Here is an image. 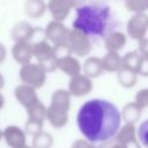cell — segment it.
<instances>
[{
    "instance_id": "cell-1",
    "label": "cell",
    "mask_w": 148,
    "mask_h": 148,
    "mask_svg": "<svg viewBox=\"0 0 148 148\" xmlns=\"http://www.w3.org/2000/svg\"><path fill=\"white\" fill-rule=\"evenodd\" d=\"M76 125L89 143H105L117 136L121 125V112L110 101L91 98L80 106Z\"/></svg>"
},
{
    "instance_id": "cell-2",
    "label": "cell",
    "mask_w": 148,
    "mask_h": 148,
    "mask_svg": "<svg viewBox=\"0 0 148 148\" xmlns=\"http://www.w3.org/2000/svg\"><path fill=\"white\" fill-rule=\"evenodd\" d=\"M112 14L108 6L102 3H83L76 8L73 28L80 29L90 37L106 36L110 31Z\"/></svg>"
},
{
    "instance_id": "cell-3",
    "label": "cell",
    "mask_w": 148,
    "mask_h": 148,
    "mask_svg": "<svg viewBox=\"0 0 148 148\" xmlns=\"http://www.w3.org/2000/svg\"><path fill=\"white\" fill-rule=\"evenodd\" d=\"M71 94L67 89H57L51 96V103L47 108L46 119L54 127H62L68 119L71 109Z\"/></svg>"
},
{
    "instance_id": "cell-4",
    "label": "cell",
    "mask_w": 148,
    "mask_h": 148,
    "mask_svg": "<svg viewBox=\"0 0 148 148\" xmlns=\"http://www.w3.org/2000/svg\"><path fill=\"white\" fill-rule=\"evenodd\" d=\"M32 49L36 62L40 65L46 71V73H51L58 69V59L54 54V47L47 39H40L34 43Z\"/></svg>"
},
{
    "instance_id": "cell-5",
    "label": "cell",
    "mask_w": 148,
    "mask_h": 148,
    "mask_svg": "<svg viewBox=\"0 0 148 148\" xmlns=\"http://www.w3.org/2000/svg\"><path fill=\"white\" fill-rule=\"evenodd\" d=\"M46 75V71L37 62H29L22 65L18 71V77L21 82L31 86L35 89H39L45 84Z\"/></svg>"
},
{
    "instance_id": "cell-6",
    "label": "cell",
    "mask_w": 148,
    "mask_h": 148,
    "mask_svg": "<svg viewBox=\"0 0 148 148\" xmlns=\"http://www.w3.org/2000/svg\"><path fill=\"white\" fill-rule=\"evenodd\" d=\"M90 38L91 37L89 35H87L86 32H83L82 30L72 28L69 30L68 40H67V44H68V47H69L72 54L77 58L87 57L92 49Z\"/></svg>"
},
{
    "instance_id": "cell-7",
    "label": "cell",
    "mask_w": 148,
    "mask_h": 148,
    "mask_svg": "<svg viewBox=\"0 0 148 148\" xmlns=\"http://www.w3.org/2000/svg\"><path fill=\"white\" fill-rule=\"evenodd\" d=\"M148 32V14L138 13L133 14L126 23V35L133 40L140 42L146 38Z\"/></svg>"
},
{
    "instance_id": "cell-8",
    "label": "cell",
    "mask_w": 148,
    "mask_h": 148,
    "mask_svg": "<svg viewBox=\"0 0 148 148\" xmlns=\"http://www.w3.org/2000/svg\"><path fill=\"white\" fill-rule=\"evenodd\" d=\"M69 30L71 29L67 28L64 22L51 20L44 29V35L52 45H61L67 44Z\"/></svg>"
},
{
    "instance_id": "cell-9",
    "label": "cell",
    "mask_w": 148,
    "mask_h": 148,
    "mask_svg": "<svg viewBox=\"0 0 148 148\" xmlns=\"http://www.w3.org/2000/svg\"><path fill=\"white\" fill-rule=\"evenodd\" d=\"M92 88H94L92 79H90L83 73L69 77L67 86V90L74 97H83L90 94Z\"/></svg>"
},
{
    "instance_id": "cell-10",
    "label": "cell",
    "mask_w": 148,
    "mask_h": 148,
    "mask_svg": "<svg viewBox=\"0 0 148 148\" xmlns=\"http://www.w3.org/2000/svg\"><path fill=\"white\" fill-rule=\"evenodd\" d=\"M12 58L18 64V65H25L31 62L34 58V49L32 44L28 40L23 42H14L12 49H10Z\"/></svg>"
},
{
    "instance_id": "cell-11",
    "label": "cell",
    "mask_w": 148,
    "mask_h": 148,
    "mask_svg": "<svg viewBox=\"0 0 148 148\" xmlns=\"http://www.w3.org/2000/svg\"><path fill=\"white\" fill-rule=\"evenodd\" d=\"M72 9H74V5L72 0H49L47 10L52 16V20L64 22Z\"/></svg>"
},
{
    "instance_id": "cell-12",
    "label": "cell",
    "mask_w": 148,
    "mask_h": 148,
    "mask_svg": "<svg viewBox=\"0 0 148 148\" xmlns=\"http://www.w3.org/2000/svg\"><path fill=\"white\" fill-rule=\"evenodd\" d=\"M36 90L37 89H35L31 86L21 83L18 86H16V88L14 90V95H15V98L17 99V102L22 106H24L25 109H29L32 105H35L37 102H39Z\"/></svg>"
},
{
    "instance_id": "cell-13",
    "label": "cell",
    "mask_w": 148,
    "mask_h": 148,
    "mask_svg": "<svg viewBox=\"0 0 148 148\" xmlns=\"http://www.w3.org/2000/svg\"><path fill=\"white\" fill-rule=\"evenodd\" d=\"M57 65H58V69H60L64 74H66L69 77L81 74L82 72V65L79 61V58L73 54H68L59 58Z\"/></svg>"
},
{
    "instance_id": "cell-14",
    "label": "cell",
    "mask_w": 148,
    "mask_h": 148,
    "mask_svg": "<svg viewBox=\"0 0 148 148\" xmlns=\"http://www.w3.org/2000/svg\"><path fill=\"white\" fill-rule=\"evenodd\" d=\"M36 30L37 29L34 28L28 21H18L13 25L10 30V37L14 42H29L34 37Z\"/></svg>"
},
{
    "instance_id": "cell-15",
    "label": "cell",
    "mask_w": 148,
    "mask_h": 148,
    "mask_svg": "<svg viewBox=\"0 0 148 148\" xmlns=\"http://www.w3.org/2000/svg\"><path fill=\"white\" fill-rule=\"evenodd\" d=\"M127 35L119 30H112L104 37V46L108 51L119 52L127 43Z\"/></svg>"
},
{
    "instance_id": "cell-16",
    "label": "cell",
    "mask_w": 148,
    "mask_h": 148,
    "mask_svg": "<svg viewBox=\"0 0 148 148\" xmlns=\"http://www.w3.org/2000/svg\"><path fill=\"white\" fill-rule=\"evenodd\" d=\"M24 14L32 20L40 18L47 10V3L44 0H25L23 3Z\"/></svg>"
},
{
    "instance_id": "cell-17",
    "label": "cell",
    "mask_w": 148,
    "mask_h": 148,
    "mask_svg": "<svg viewBox=\"0 0 148 148\" xmlns=\"http://www.w3.org/2000/svg\"><path fill=\"white\" fill-rule=\"evenodd\" d=\"M82 72L90 79H96L103 74L104 66L102 62V58L97 57H88L82 64Z\"/></svg>"
},
{
    "instance_id": "cell-18",
    "label": "cell",
    "mask_w": 148,
    "mask_h": 148,
    "mask_svg": "<svg viewBox=\"0 0 148 148\" xmlns=\"http://www.w3.org/2000/svg\"><path fill=\"white\" fill-rule=\"evenodd\" d=\"M3 136L8 142V145L13 148H22L24 146L25 142L24 133L17 126H8L3 132Z\"/></svg>"
},
{
    "instance_id": "cell-19",
    "label": "cell",
    "mask_w": 148,
    "mask_h": 148,
    "mask_svg": "<svg viewBox=\"0 0 148 148\" xmlns=\"http://www.w3.org/2000/svg\"><path fill=\"white\" fill-rule=\"evenodd\" d=\"M102 62L105 72L117 73L123 67V57L119 54V52L108 51L105 56L102 58Z\"/></svg>"
},
{
    "instance_id": "cell-20",
    "label": "cell",
    "mask_w": 148,
    "mask_h": 148,
    "mask_svg": "<svg viewBox=\"0 0 148 148\" xmlns=\"http://www.w3.org/2000/svg\"><path fill=\"white\" fill-rule=\"evenodd\" d=\"M138 73L130 69V68H126V67H121L118 72H117V80H118V83L124 87V88H133L135 84H136V81H138Z\"/></svg>"
},
{
    "instance_id": "cell-21",
    "label": "cell",
    "mask_w": 148,
    "mask_h": 148,
    "mask_svg": "<svg viewBox=\"0 0 148 148\" xmlns=\"http://www.w3.org/2000/svg\"><path fill=\"white\" fill-rule=\"evenodd\" d=\"M141 111L142 110L138 106L135 102L127 103L121 111V118H124L127 124H134L140 118Z\"/></svg>"
},
{
    "instance_id": "cell-22",
    "label": "cell",
    "mask_w": 148,
    "mask_h": 148,
    "mask_svg": "<svg viewBox=\"0 0 148 148\" xmlns=\"http://www.w3.org/2000/svg\"><path fill=\"white\" fill-rule=\"evenodd\" d=\"M141 60H142V56L140 54L139 51H130L125 53V56H123V67L130 68L138 73Z\"/></svg>"
},
{
    "instance_id": "cell-23",
    "label": "cell",
    "mask_w": 148,
    "mask_h": 148,
    "mask_svg": "<svg viewBox=\"0 0 148 148\" xmlns=\"http://www.w3.org/2000/svg\"><path fill=\"white\" fill-rule=\"evenodd\" d=\"M27 111H28V117L30 120H36V121L43 123L44 119L46 118L47 108H45V105L39 101L31 108L27 109Z\"/></svg>"
},
{
    "instance_id": "cell-24",
    "label": "cell",
    "mask_w": 148,
    "mask_h": 148,
    "mask_svg": "<svg viewBox=\"0 0 148 148\" xmlns=\"http://www.w3.org/2000/svg\"><path fill=\"white\" fill-rule=\"evenodd\" d=\"M124 5L132 14L147 13L148 10V0H124Z\"/></svg>"
},
{
    "instance_id": "cell-25",
    "label": "cell",
    "mask_w": 148,
    "mask_h": 148,
    "mask_svg": "<svg viewBox=\"0 0 148 148\" xmlns=\"http://www.w3.org/2000/svg\"><path fill=\"white\" fill-rule=\"evenodd\" d=\"M134 102L141 110H148V88L140 89L135 95Z\"/></svg>"
},
{
    "instance_id": "cell-26",
    "label": "cell",
    "mask_w": 148,
    "mask_h": 148,
    "mask_svg": "<svg viewBox=\"0 0 148 148\" xmlns=\"http://www.w3.org/2000/svg\"><path fill=\"white\" fill-rule=\"evenodd\" d=\"M138 138H139V141L148 148V119L143 120L139 128H138Z\"/></svg>"
},
{
    "instance_id": "cell-27",
    "label": "cell",
    "mask_w": 148,
    "mask_h": 148,
    "mask_svg": "<svg viewBox=\"0 0 148 148\" xmlns=\"http://www.w3.org/2000/svg\"><path fill=\"white\" fill-rule=\"evenodd\" d=\"M52 142V138L47 133H38L35 135V146L38 148H47Z\"/></svg>"
},
{
    "instance_id": "cell-28",
    "label": "cell",
    "mask_w": 148,
    "mask_h": 148,
    "mask_svg": "<svg viewBox=\"0 0 148 148\" xmlns=\"http://www.w3.org/2000/svg\"><path fill=\"white\" fill-rule=\"evenodd\" d=\"M42 127H43V123H40V121H36V120H30V119H28L27 125H25V130H27V132L30 133V134H34V135L40 133Z\"/></svg>"
},
{
    "instance_id": "cell-29",
    "label": "cell",
    "mask_w": 148,
    "mask_h": 148,
    "mask_svg": "<svg viewBox=\"0 0 148 148\" xmlns=\"http://www.w3.org/2000/svg\"><path fill=\"white\" fill-rule=\"evenodd\" d=\"M138 51L143 58H148V38H143L138 42Z\"/></svg>"
},
{
    "instance_id": "cell-30",
    "label": "cell",
    "mask_w": 148,
    "mask_h": 148,
    "mask_svg": "<svg viewBox=\"0 0 148 148\" xmlns=\"http://www.w3.org/2000/svg\"><path fill=\"white\" fill-rule=\"evenodd\" d=\"M138 75L148 77V58H143L142 57L141 64H140L139 69H138Z\"/></svg>"
},
{
    "instance_id": "cell-31",
    "label": "cell",
    "mask_w": 148,
    "mask_h": 148,
    "mask_svg": "<svg viewBox=\"0 0 148 148\" xmlns=\"http://www.w3.org/2000/svg\"><path fill=\"white\" fill-rule=\"evenodd\" d=\"M6 57H7V50H6L5 45L2 43H0V65L6 60Z\"/></svg>"
},
{
    "instance_id": "cell-32",
    "label": "cell",
    "mask_w": 148,
    "mask_h": 148,
    "mask_svg": "<svg viewBox=\"0 0 148 148\" xmlns=\"http://www.w3.org/2000/svg\"><path fill=\"white\" fill-rule=\"evenodd\" d=\"M72 2H73V5H74V8L76 9L77 7H80V6H82L83 3H86V0H72Z\"/></svg>"
},
{
    "instance_id": "cell-33",
    "label": "cell",
    "mask_w": 148,
    "mask_h": 148,
    "mask_svg": "<svg viewBox=\"0 0 148 148\" xmlns=\"http://www.w3.org/2000/svg\"><path fill=\"white\" fill-rule=\"evenodd\" d=\"M3 86H5V79H3L2 74L0 73V90L3 88Z\"/></svg>"
},
{
    "instance_id": "cell-34",
    "label": "cell",
    "mask_w": 148,
    "mask_h": 148,
    "mask_svg": "<svg viewBox=\"0 0 148 148\" xmlns=\"http://www.w3.org/2000/svg\"><path fill=\"white\" fill-rule=\"evenodd\" d=\"M5 105V98L2 96V94L0 92V109H2V106Z\"/></svg>"
},
{
    "instance_id": "cell-35",
    "label": "cell",
    "mask_w": 148,
    "mask_h": 148,
    "mask_svg": "<svg viewBox=\"0 0 148 148\" xmlns=\"http://www.w3.org/2000/svg\"><path fill=\"white\" fill-rule=\"evenodd\" d=\"M1 134H2V133H1V131H0V138H1Z\"/></svg>"
}]
</instances>
